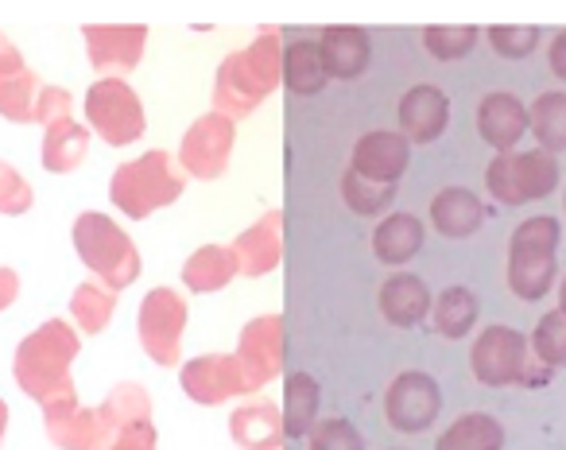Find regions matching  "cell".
Returning <instances> with one entry per match:
<instances>
[{
  "label": "cell",
  "instance_id": "20",
  "mask_svg": "<svg viewBox=\"0 0 566 450\" xmlns=\"http://www.w3.org/2000/svg\"><path fill=\"white\" fill-rule=\"evenodd\" d=\"M408 159L411 144L400 133H369L354 144V171L373 182H400Z\"/></svg>",
  "mask_w": 566,
  "mask_h": 450
},
{
  "label": "cell",
  "instance_id": "29",
  "mask_svg": "<svg viewBox=\"0 0 566 450\" xmlns=\"http://www.w3.org/2000/svg\"><path fill=\"white\" fill-rule=\"evenodd\" d=\"M504 447V427L489 411H470L458 416L447 431L439 435L434 450H501Z\"/></svg>",
  "mask_w": 566,
  "mask_h": 450
},
{
  "label": "cell",
  "instance_id": "32",
  "mask_svg": "<svg viewBox=\"0 0 566 450\" xmlns=\"http://www.w3.org/2000/svg\"><path fill=\"white\" fill-rule=\"evenodd\" d=\"M527 128L539 140L543 151H566V94L563 90H547L532 102L527 109Z\"/></svg>",
  "mask_w": 566,
  "mask_h": 450
},
{
  "label": "cell",
  "instance_id": "8",
  "mask_svg": "<svg viewBox=\"0 0 566 450\" xmlns=\"http://www.w3.org/2000/svg\"><path fill=\"white\" fill-rule=\"evenodd\" d=\"M187 300L175 287H151L140 303V346L156 365L171 369L182 362V331H187Z\"/></svg>",
  "mask_w": 566,
  "mask_h": 450
},
{
  "label": "cell",
  "instance_id": "23",
  "mask_svg": "<svg viewBox=\"0 0 566 450\" xmlns=\"http://www.w3.org/2000/svg\"><path fill=\"white\" fill-rule=\"evenodd\" d=\"M434 295L427 292V284L411 272H396L380 284V315L388 318L392 326H419L427 315H431Z\"/></svg>",
  "mask_w": 566,
  "mask_h": 450
},
{
  "label": "cell",
  "instance_id": "17",
  "mask_svg": "<svg viewBox=\"0 0 566 450\" xmlns=\"http://www.w3.org/2000/svg\"><path fill=\"white\" fill-rule=\"evenodd\" d=\"M400 136L408 144H431L450 125V97L439 86H411L400 97Z\"/></svg>",
  "mask_w": 566,
  "mask_h": 450
},
{
  "label": "cell",
  "instance_id": "34",
  "mask_svg": "<svg viewBox=\"0 0 566 450\" xmlns=\"http://www.w3.org/2000/svg\"><path fill=\"white\" fill-rule=\"evenodd\" d=\"M102 416H105V423H109L113 431L151 423V400H148V393H144L140 385H128V380H120V385H113V393L105 396Z\"/></svg>",
  "mask_w": 566,
  "mask_h": 450
},
{
  "label": "cell",
  "instance_id": "46",
  "mask_svg": "<svg viewBox=\"0 0 566 450\" xmlns=\"http://www.w3.org/2000/svg\"><path fill=\"white\" fill-rule=\"evenodd\" d=\"M558 311L566 315V276H563V284H558Z\"/></svg>",
  "mask_w": 566,
  "mask_h": 450
},
{
  "label": "cell",
  "instance_id": "2",
  "mask_svg": "<svg viewBox=\"0 0 566 450\" xmlns=\"http://www.w3.org/2000/svg\"><path fill=\"white\" fill-rule=\"evenodd\" d=\"M280 82H283V43L275 28H264L249 48L233 51L218 66V79H213V113H221L229 121L252 117L275 94Z\"/></svg>",
  "mask_w": 566,
  "mask_h": 450
},
{
  "label": "cell",
  "instance_id": "43",
  "mask_svg": "<svg viewBox=\"0 0 566 450\" xmlns=\"http://www.w3.org/2000/svg\"><path fill=\"white\" fill-rule=\"evenodd\" d=\"M17 295H20L17 269H4V264H0V311H9L12 303H17Z\"/></svg>",
  "mask_w": 566,
  "mask_h": 450
},
{
  "label": "cell",
  "instance_id": "26",
  "mask_svg": "<svg viewBox=\"0 0 566 450\" xmlns=\"http://www.w3.org/2000/svg\"><path fill=\"white\" fill-rule=\"evenodd\" d=\"M90 151V128L78 125L74 117H63L55 125H48L43 133V167L55 175H71L82 167Z\"/></svg>",
  "mask_w": 566,
  "mask_h": 450
},
{
  "label": "cell",
  "instance_id": "19",
  "mask_svg": "<svg viewBox=\"0 0 566 450\" xmlns=\"http://www.w3.org/2000/svg\"><path fill=\"white\" fill-rule=\"evenodd\" d=\"M48 439L55 442L59 450H105L113 439V427L105 423L102 408H59L48 411Z\"/></svg>",
  "mask_w": 566,
  "mask_h": 450
},
{
  "label": "cell",
  "instance_id": "33",
  "mask_svg": "<svg viewBox=\"0 0 566 450\" xmlns=\"http://www.w3.org/2000/svg\"><path fill=\"white\" fill-rule=\"evenodd\" d=\"M113 311H117V292H109L105 284H97V280H86V284L74 287L71 318H74V326H78L82 334L109 331Z\"/></svg>",
  "mask_w": 566,
  "mask_h": 450
},
{
  "label": "cell",
  "instance_id": "25",
  "mask_svg": "<svg viewBox=\"0 0 566 450\" xmlns=\"http://www.w3.org/2000/svg\"><path fill=\"white\" fill-rule=\"evenodd\" d=\"M423 249V221L416 213H388L373 233V257L388 269H400Z\"/></svg>",
  "mask_w": 566,
  "mask_h": 450
},
{
  "label": "cell",
  "instance_id": "5",
  "mask_svg": "<svg viewBox=\"0 0 566 450\" xmlns=\"http://www.w3.org/2000/svg\"><path fill=\"white\" fill-rule=\"evenodd\" d=\"M558 280V218L539 213L516 226L509 241V287L516 300H543Z\"/></svg>",
  "mask_w": 566,
  "mask_h": 450
},
{
  "label": "cell",
  "instance_id": "42",
  "mask_svg": "<svg viewBox=\"0 0 566 450\" xmlns=\"http://www.w3.org/2000/svg\"><path fill=\"white\" fill-rule=\"evenodd\" d=\"M105 450H159L156 442V423H140V427H125V431H113L109 447Z\"/></svg>",
  "mask_w": 566,
  "mask_h": 450
},
{
  "label": "cell",
  "instance_id": "21",
  "mask_svg": "<svg viewBox=\"0 0 566 450\" xmlns=\"http://www.w3.org/2000/svg\"><path fill=\"white\" fill-rule=\"evenodd\" d=\"M318 51H323V63H326V74L331 79H342V82H354L369 71L373 63V40L369 32L361 28H326L318 35Z\"/></svg>",
  "mask_w": 566,
  "mask_h": 450
},
{
  "label": "cell",
  "instance_id": "15",
  "mask_svg": "<svg viewBox=\"0 0 566 450\" xmlns=\"http://www.w3.org/2000/svg\"><path fill=\"white\" fill-rule=\"evenodd\" d=\"M283 230H287V218L283 210H268L264 218H256L241 238L233 241V257H237V272L249 280H260L268 272L280 269L283 261Z\"/></svg>",
  "mask_w": 566,
  "mask_h": 450
},
{
  "label": "cell",
  "instance_id": "1",
  "mask_svg": "<svg viewBox=\"0 0 566 450\" xmlns=\"http://www.w3.org/2000/svg\"><path fill=\"white\" fill-rule=\"evenodd\" d=\"M78 349L82 338L66 318H48L40 331L28 334L17 346V362H12L17 385L40 404L43 416L78 404V393H74L71 380V365L78 357Z\"/></svg>",
  "mask_w": 566,
  "mask_h": 450
},
{
  "label": "cell",
  "instance_id": "11",
  "mask_svg": "<svg viewBox=\"0 0 566 450\" xmlns=\"http://www.w3.org/2000/svg\"><path fill=\"white\" fill-rule=\"evenodd\" d=\"M237 365H241L244 380H249L252 393L275 380L283 373V357H287V326L283 315H260L237 338Z\"/></svg>",
  "mask_w": 566,
  "mask_h": 450
},
{
  "label": "cell",
  "instance_id": "13",
  "mask_svg": "<svg viewBox=\"0 0 566 450\" xmlns=\"http://www.w3.org/2000/svg\"><path fill=\"white\" fill-rule=\"evenodd\" d=\"M182 393L190 396L202 408H218V404L233 400V396H249V380H244L241 365H237L233 354H202L190 357L179 373Z\"/></svg>",
  "mask_w": 566,
  "mask_h": 450
},
{
  "label": "cell",
  "instance_id": "4",
  "mask_svg": "<svg viewBox=\"0 0 566 450\" xmlns=\"http://www.w3.org/2000/svg\"><path fill=\"white\" fill-rule=\"evenodd\" d=\"M74 249H78L82 264L97 276V284H105L109 292H125L128 284L140 280V249L133 245L125 230L109 213H82L74 221Z\"/></svg>",
  "mask_w": 566,
  "mask_h": 450
},
{
  "label": "cell",
  "instance_id": "38",
  "mask_svg": "<svg viewBox=\"0 0 566 450\" xmlns=\"http://www.w3.org/2000/svg\"><path fill=\"white\" fill-rule=\"evenodd\" d=\"M35 206V190L24 175L17 171L12 164L0 159V213H9V218H20Z\"/></svg>",
  "mask_w": 566,
  "mask_h": 450
},
{
  "label": "cell",
  "instance_id": "10",
  "mask_svg": "<svg viewBox=\"0 0 566 450\" xmlns=\"http://www.w3.org/2000/svg\"><path fill=\"white\" fill-rule=\"evenodd\" d=\"M237 144V125L221 113H202L195 125L182 133L179 144V164L190 179L213 182L229 171V159H233Z\"/></svg>",
  "mask_w": 566,
  "mask_h": 450
},
{
  "label": "cell",
  "instance_id": "31",
  "mask_svg": "<svg viewBox=\"0 0 566 450\" xmlns=\"http://www.w3.org/2000/svg\"><path fill=\"white\" fill-rule=\"evenodd\" d=\"M318 416V380L311 373H292L283 385V431L287 439L311 435Z\"/></svg>",
  "mask_w": 566,
  "mask_h": 450
},
{
  "label": "cell",
  "instance_id": "6",
  "mask_svg": "<svg viewBox=\"0 0 566 450\" xmlns=\"http://www.w3.org/2000/svg\"><path fill=\"white\" fill-rule=\"evenodd\" d=\"M558 159L543 148L532 151H501L485 167V187L501 206H524L539 202L558 187Z\"/></svg>",
  "mask_w": 566,
  "mask_h": 450
},
{
  "label": "cell",
  "instance_id": "40",
  "mask_svg": "<svg viewBox=\"0 0 566 450\" xmlns=\"http://www.w3.org/2000/svg\"><path fill=\"white\" fill-rule=\"evenodd\" d=\"M311 450H365V439L346 419H323L311 427Z\"/></svg>",
  "mask_w": 566,
  "mask_h": 450
},
{
  "label": "cell",
  "instance_id": "22",
  "mask_svg": "<svg viewBox=\"0 0 566 450\" xmlns=\"http://www.w3.org/2000/svg\"><path fill=\"white\" fill-rule=\"evenodd\" d=\"M229 435L241 450H283V411L272 400H244L229 416Z\"/></svg>",
  "mask_w": 566,
  "mask_h": 450
},
{
  "label": "cell",
  "instance_id": "39",
  "mask_svg": "<svg viewBox=\"0 0 566 450\" xmlns=\"http://www.w3.org/2000/svg\"><path fill=\"white\" fill-rule=\"evenodd\" d=\"M489 43L501 59H527L539 43V28L532 24H496L489 28Z\"/></svg>",
  "mask_w": 566,
  "mask_h": 450
},
{
  "label": "cell",
  "instance_id": "16",
  "mask_svg": "<svg viewBox=\"0 0 566 450\" xmlns=\"http://www.w3.org/2000/svg\"><path fill=\"white\" fill-rule=\"evenodd\" d=\"M40 94V74L24 63V55L12 43H4V51H0V117L12 125H35Z\"/></svg>",
  "mask_w": 566,
  "mask_h": 450
},
{
  "label": "cell",
  "instance_id": "35",
  "mask_svg": "<svg viewBox=\"0 0 566 450\" xmlns=\"http://www.w3.org/2000/svg\"><path fill=\"white\" fill-rule=\"evenodd\" d=\"M342 198H346L349 210L361 213V218H377V213H385L388 206L396 202V182H373L349 167V171L342 175Z\"/></svg>",
  "mask_w": 566,
  "mask_h": 450
},
{
  "label": "cell",
  "instance_id": "3",
  "mask_svg": "<svg viewBox=\"0 0 566 450\" xmlns=\"http://www.w3.org/2000/svg\"><path fill=\"white\" fill-rule=\"evenodd\" d=\"M187 190V171L171 151L156 148L144 156L128 159L113 171L109 198L120 213H128L133 221L151 218L156 210H167L171 202H179V195Z\"/></svg>",
  "mask_w": 566,
  "mask_h": 450
},
{
  "label": "cell",
  "instance_id": "18",
  "mask_svg": "<svg viewBox=\"0 0 566 450\" xmlns=\"http://www.w3.org/2000/svg\"><path fill=\"white\" fill-rule=\"evenodd\" d=\"M478 133L489 148H496V156L501 151H516V144L527 133V105L516 94L493 90L478 105Z\"/></svg>",
  "mask_w": 566,
  "mask_h": 450
},
{
  "label": "cell",
  "instance_id": "14",
  "mask_svg": "<svg viewBox=\"0 0 566 450\" xmlns=\"http://www.w3.org/2000/svg\"><path fill=\"white\" fill-rule=\"evenodd\" d=\"M86 40L90 66L102 74H125L136 71L148 48V28L144 24H86L82 28Z\"/></svg>",
  "mask_w": 566,
  "mask_h": 450
},
{
  "label": "cell",
  "instance_id": "45",
  "mask_svg": "<svg viewBox=\"0 0 566 450\" xmlns=\"http://www.w3.org/2000/svg\"><path fill=\"white\" fill-rule=\"evenodd\" d=\"M4 431H9V408L0 400V442H4Z\"/></svg>",
  "mask_w": 566,
  "mask_h": 450
},
{
  "label": "cell",
  "instance_id": "24",
  "mask_svg": "<svg viewBox=\"0 0 566 450\" xmlns=\"http://www.w3.org/2000/svg\"><path fill=\"white\" fill-rule=\"evenodd\" d=\"M431 226L442 233V238H470L485 226V206L473 190L465 187H447L431 198Z\"/></svg>",
  "mask_w": 566,
  "mask_h": 450
},
{
  "label": "cell",
  "instance_id": "7",
  "mask_svg": "<svg viewBox=\"0 0 566 450\" xmlns=\"http://www.w3.org/2000/svg\"><path fill=\"white\" fill-rule=\"evenodd\" d=\"M86 121L109 148L136 144L148 128L144 121V102L125 79H102L86 94Z\"/></svg>",
  "mask_w": 566,
  "mask_h": 450
},
{
  "label": "cell",
  "instance_id": "28",
  "mask_svg": "<svg viewBox=\"0 0 566 450\" xmlns=\"http://www.w3.org/2000/svg\"><path fill=\"white\" fill-rule=\"evenodd\" d=\"M331 82L323 63V51L315 40H295L283 48V86L300 97H311Z\"/></svg>",
  "mask_w": 566,
  "mask_h": 450
},
{
  "label": "cell",
  "instance_id": "44",
  "mask_svg": "<svg viewBox=\"0 0 566 450\" xmlns=\"http://www.w3.org/2000/svg\"><path fill=\"white\" fill-rule=\"evenodd\" d=\"M547 59H551V74H555L558 82H566V32H558L555 40H551Z\"/></svg>",
  "mask_w": 566,
  "mask_h": 450
},
{
  "label": "cell",
  "instance_id": "36",
  "mask_svg": "<svg viewBox=\"0 0 566 450\" xmlns=\"http://www.w3.org/2000/svg\"><path fill=\"white\" fill-rule=\"evenodd\" d=\"M478 43V28L473 24H439L423 32V48L431 59L439 63H454V59H465Z\"/></svg>",
  "mask_w": 566,
  "mask_h": 450
},
{
  "label": "cell",
  "instance_id": "47",
  "mask_svg": "<svg viewBox=\"0 0 566 450\" xmlns=\"http://www.w3.org/2000/svg\"><path fill=\"white\" fill-rule=\"evenodd\" d=\"M4 43H9V40H4V35H0V51H4Z\"/></svg>",
  "mask_w": 566,
  "mask_h": 450
},
{
  "label": "cell",
  "instance_id": "37",
  "mask_svg": "<svg viewBox=\"0 0 566 450\" xmlns=\"http://www.w3.org/2000/svg\"><path fill=\"white\" fill-rule=\"evenodd\" d=\"M527 342H532L535 362H543L547 369L566 365V315H563V311H547Z\"/></svg>",
  "mask_w": 566,
  "mask_h": 450
},
{
  "label": "cell",
  "instance_id": "30",
  "mask_svg": "<svg viewBox=\"0 0 566 450\" xmlns=\"http://www.w3.org/2000/svg\"><path fill=\"white\" fill-rule=\"evenodd\" d=\"M478 315H481V303L470 287H447L439 292V300L431 303V326L434 334L442 338H465V334L478 326Z\"/></svg>",
  "mask_w": 566,
  "mask_h": 450
},
{
  "label": "cell",
  "instance_id": "9",
  "mask_svg": "<svg viewBox=\"0 0 566 450\" xmlns=\"http://www.w3.org/2000/svg\"><path fill=\"white\" fill-rule=\"evenodd\" d=\"M470 369L489 388L524 385L527 369H532V342L520 331H512V326H489L473 342Z\"/></svg>",
  "mask_w": 566,
  "mask_h": 450
},
{
  "label": "cell",
  "instance_id": "12",
  "mask_svg": "<svg viewBox=\"0 0 566 450\" xmlns=\"http://www.w3.org/2000/svg\"><path fill=\"white\" fill-rule=\"evenodd\" d=\"M442 411V393L439 380L423 369H408L388 385L385 393V416L396 431L403 435H419L439 419Z\"/></svg>",
  "mask_w": 566,
  "mask_h": 450
},
{
  "label": "cell",
  "instance_id": "27",
  "mask_svg": "<svg viewBox=\"0 0 566 450\" xmlns=\"http://www.w3.org/2000/svg\"><path fill=\"white\" fill-rule=\"evenodd\" d=\"M237 276H241V272H237V257H233V249H226V245L195 249V253L187 257V264H182V284H187L190 292H221V287H229Z\"/></svg>",
  "mask_w": 566,
  "mask_h": 450
},
{
  "label": "cell",
  "instance_id": "41",
  "mask_svg": "<svg viewBox=\"0 0 566 450\" xmlns=\"http://www.w3.org/2000/svg\"><path fill=\"white\" fill-rule=\"evenodd\" d=\"M71 117V94L59 86H43L40 94V105H35V125H55V121Z\"/></svg>",
  "mask_w": 566,
  "mask_h": 450
}]
</instances>
